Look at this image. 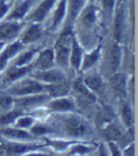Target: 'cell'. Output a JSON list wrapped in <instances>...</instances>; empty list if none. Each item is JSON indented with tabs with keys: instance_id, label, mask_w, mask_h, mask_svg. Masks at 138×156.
Listing matches in <instances>:
<instances>
[{
	"instance_id": "1",
	"label": "cell",
	"mask_w": 138,
	"mask_h": 156,
	"mask_svg": "<svg viewBox=\"0 0 138 156\" xmlns=\"http://www.w3.org/2000/svg\"><path fill=\"white\" fill-rule=\"evenodd\" d=\"M73 41V35L70 30L64 31L56 44V60L60 66L66 67L69 62V54H70V48Z\"/></svg>"
},
{
	"instance_id": "2",
	"label": "cell",
	"mask_w": 138,
	"mask_h": 156,
	"mask_svg": "<svg viewBox=\"0 0 138 156\" xmlns=\"http://www.w3.org/2000/svg\"><path fill=\"white\" fill-rule=\"evenodd\" d=\"M43 90V86L39 84L38 82L27 80L25 81H22L19 85H17L13 89H12L11 93L14 95H27L39 93V92H42Z\"/></svg>"
},
{
	"instance_id": "3",
	"label": "cell",
	"mask_w": 138,
	"mask_h": 156,
	"mask_svg": "<svg viewBox=\"0 0 138 156\" xmlns=\"http://www.w3.org/2000/svg\"><path fill=\"white\" fill-rule=\"evenodd\" d=\"M66 132L73 136H80L86 133V125L77 117H69L65 121Z\"/></svg>"
},
{
	"instance_id": "4",
	"label": "cell",
	"mask_w": 138,
	"mask_h": 156,
	"mask_svg": "<svg viewBox=\"0 0 138 156\" xmlns=\"http://www.w3.org/2000/svg\"><path fill=\"white\" fill-rule=\"evenodd\" d=\"M56 0H44V1L37 7L31 15V18L35 21H42L48 12L50 11V9L54 5Z\"/></svg>"
},
{
	"instance_id": "5",
	"label": "cell",
	"mask_w": 138,
	"mask_h": 156,
	"mask_svg": "<svg viewBox=\"0 0 138 156\" xmlns=\"http://www.w3.org/2000/svg\"><path fill=\"white\" fill-rule=\"evenodd\" d=\"M19 30V25L16 23H7L0 26V39H12Z\"/></svg>"
},
{
	"instance_id": "6",
	"label": "cell",
	"mask_w": 138,
	"mask_h": 156,
	"mask_svg": "<svg viewBox=\"0 0 138 156\" xmlns=\"http://www.w3.org/2000/svg\"><path fill=\"white\" fill-rule=\"evenodd\" d=\"M37 79H40L44 81L51 82V83H58V82H62L63 80V76L62 73L59 71H47V72H41L38 75L35 76Z\"/></svg>"
},
{
	"instance_id": "7",
	"label": "cell",
	"mask_w": 138,
	"mask_h": 156,
	"mask_svg": "<svg viewBox=\"0 0 138 156\" xmlns=\"http://www.w3.org/2000/svg\"><path fill=\"white\" fill-rule=\"evenodd\" d=\"M53 60H54L53 51L50 49H48L40 54L38 61L36 62V66L40 69H48L52 66Z\"/></svg>"
},
{
	"instance_id": "8",
	"label": "cell",
	"mask_w": 138,
	"mask_h": 156,
	"mask_svg": "<svg viewBox=\"0 0 138 156\" xmlns=\"http://www.w3.org/2000/svg\"><path fill=\"white\" fill-rule=\"evenodd\" d=\"M21 47L22 45L20 43H14L4 51V53L0 56V69H2L5 66L9 59L12 58L15 53L21 49Z\"/></svg>"
},
{
	"instance_id": "9",
	"label": "cell",
	"mask_w": 138,
	"mask_h": 156,
	"mask_svg": "<svg viewBox=\"0 0 138 156\" xmlns=\"http://www.w3.org/2000/svg\"><path fill=\"white\" fill-rule=\"evenodd\" d=\"M32 1L33 0H26L25 2L17 6L14 9V11L12 12V14L9 16V19H19V18L23 17L25 13L29 11L30 5L32 4Z\"/></svg>"
},
{
	"instance_id": "10",
	"label": "cell",
	"mask_w": 138,
	"mask_h": 156,
	"mask_svg": "<svg viewBox=\"0 0 138 156\" xmlns=\"http://www.w3.org/2000/svg\"><path fill=\"white\" fill-rule=\"evenodd\" d=\"M111 84L112 87L120 94H124L126 93V80H125V76H123L122 74H116L115 75L112 80H111Z\"/></svg>"
},
{
	"instance_id": "11",
	"label": "cell",
	"mask_w": 138,
	"mask_h": 156,
	"mask_svg": "<svg viewBox=\"0 0 138 156\" xmlns=\"http://www.w3.org/2000/svg\"><path fill=\"white\" fill-rule=\"evenodd\" d=\"M123 25H124V12L122 10H118L116 16H115V27H114V34L116 40H120L121 38Z\"/></svg>"
},
{
	"instance_id": "12",
	"label": "cell",
	"mask_w": 138,
	"mask_h": 156,
	"mask_svg": "<svg viewBox=\"0 0 138 156\" xmlns=\"http://www.w3.org/2000/svg\"><path fill=\"white\" fill-rule=\"evenodd\" d=\"M47 98H48V97L44 96V95L27 97V98H21L19 100H17V104L22 106V107H27V106H31V105H35V104L41 103V102L44 101V100L47 99Z\"/></svg>"
},
{
	"instance_id": "13",
	"label": "cell",
	"mask_w": 138,
	"mask_h": 156,
	"mask_svg": "<svg viewBox=\"0 0 138 156\" xmlns=\"http://www.w3.org/2000/svg\"><path fill=\"white\" fill-rule=\"evenodd\" d=\"M40 36H41V30L39 27L37 26H31L24 34L22 41L23 43H30L38 40L40 38Z\"/></svg>"
},
{
	"instance_id": "14",
	"label": "cell",
	"mask_w": 138,
	"mask_h": 156,
	"mask_svg": "<svg viewBox=\"0 0 138 156\" xmlns=\"http://www.w3.org/2000/svg\"><path fill=\"white\" fill-rule=\"evenodd\" d=\"M74 89L78 92V93L81 94L82 96H84L86 98L90 99L91 101H95L96 100V98L95 96L91 93V92L87 89V87L85 86L84 82L82 81L80 79L77 80L75 82H74Z\"/></svg>"
},
{
	"instance_id": "15",
	"label": "cell",
	"mask_w": 138,
	"mask_h": 156,
	"mask_svg": "<svg viewBox=\"0 0 138 156\" xmlns=\"http://www.w3.org/2000/svg\"><path fill=\"white\" fill-rule=\"evenodd\" d=\"M50 108L53 110H57V111H66V110L74 108V105H73V102L70 101V100L65 98H61L51 102Z\"/></svg>"
},
{
	"instance_id": "16",
	"label": "cell",
	"mask_w": 138,
	"mask_h": 156,
	"mask_svg": "<svg viewBox=\"0 0 138 156\" xmlns=\"http://www.w3.org/2000/svg\"><path fill=\"white\" fill-rule=\"evenodd\" d=\"M65 8H66V0H61V2L59 3V6L57 8V10L55 11L54 16H53L52 26L54 27H57L62 20L64 13H65Z\"/></svg>"
},
{
	"instance_id": "17",
	"label": "cell",
	"mask_w": 138,
	"mask_h": 156,
	"mask_svg": "<svg viewBox=\"0 0 138 156\" xmlns=\"http://www.w3.org/2000/svg\"><path fill=\"white\" fill-rule=\"evenodd\" d=\"M81 59V51L77 42L73 39L72 41V54H71V63L75 68H79Z\"/></svg>"
},
{
	"instance_id": "18",
	"label": "cell",
	"mask_w": 138,
	"mask_h": 156,
	"mask_svg": "<svg viewBox=\"0 0 138 156\" xmlns=\"http://www.w3.org/2000/svg\"><path fill=\"white\" fill-rule=\"evenodd\" d=\"M29 70H30V67H27V66L21 67V68L13 67L7 72L6 80H14L18 78L24 76L25 74H27V73L29 72Z\"/></svg>"
},
{
	"instance_id": "19",
	"label": "cell",
	"mask_w": 138,
	"mask_h": 156,
	"mask_svg": "<svg viewBox=\"0 0 138 156\" xmlns=\"http://www.w3.org/2000/svg\"><path fill=\"white\" fill-rule=\"evenodd\" d=\"M48 91L49 92V94L53 97H60V96H63L67 93V87L66 85L64 84H61L60 82L56 84H53V85H49L47 87Z\"/></svg>"
},
{
	"instance_id": "20",
	"label": "cell",
	"mask_w": 138,
	"mask_h": 156,
	"mask_svg": "<svg viewBox=\"0 0 138 156\" xmlns=\"http://www.w3.org/2000/svg\"><path fill=\"white\" fill-rule=\"evenodd\" d=\"M0 132L5 135L13 137V138H30L31 137V135L29 134L27 132L17 130V129H2Z\"/></svg>"
},
{
	"instance_id": "21",
	"label": "cell",
	"mask_w": 138,
	"mask_h": 156,
	"mask_svg": "<svg viewBox=\"0 0 138 156\" xmlns=\"http://www.w3.org/2000/svg\"><path fill=\"white\" fill-rule=\"evenodd\" d=\"M84 0H70V6H69V15L72 19L78 15L80 12L82 6H83Z\"/></svg>"
},
{
	"instance_id": "22",
	"label": "cell",
	"mask_w": 138,
	"mask_h": 156,
	"mask_svg": "<svg viewBox=\"0 0 138 156\" xmlns=\"http://www.w3.org/2000/svg\"><path fill=\"white\" fill-rule=\"evenodd\" d=\"M119 62H120V49L117 44H115L111 51V66L113 71H115L118 68Z\"/></svg>"
},
{
	"instance_id": "23",
	"label": "cell",
	"mask_w": 138,
	"mask_h": 156,
	"mask_svg": "<svg viewBox=\"0 0 138 156\" xmlns=\"http://www.w3.org/2000/svg\"><path fill=\"white\" fill-rule=\"evenodd\" d=\"M84 83L91 89L94 91H98L101 88L102 82L101 80L97 76H89L84 79Z\"/></svg>"
},
{
	"instance_id": "24",
	"label": "cell",
	"mask_w": 138,
	"mask_h": 156,
	"mask_svg": "<svg viewBox=\"0 0 138 156\" xmlns=\"http://www.w3.org/2000/svg\"><path fill=\"white\" fill-rule=\"evenodd\" d=\"M95 21V9L93 7H87L81 15V22L83 25H91Z\"/></svg>"
},
{
	"instance_id": "25",
	"label": "cell",
	"mask_w": 138,
	"mask_h": 156,
	"mask_svg": "<svg viewBox=\"0 0 138 156\" xmlns=\"http://www.w3.org/2000/svg\"><path fill=\"white\" fill-rule=\"evenodd\" d=\"M98 55H99V48L96 49L94 52H92L84 57V61H83V66L82 68L83 69H87L90 66H92L96 62V61L98 58Z\"/></svg>"
},
{
	"instance_id": "26",
	"label": "cell",
	"mask_w": 138,
	"mask_h": 156,
	"mask_svg": "<svg viewBox=\"0 0 138 156\" xmlns=\"http://www.w3.org/2000/svg\"><path fill=\"white\" fill-rule=\"evenodd\" d=\"M121 115L127 126H131L133 123V114L128 105H123L121 108Z\"/></svg>"
},
{
	"instance_id": "27",
	"label": "cell",
	"mask_w": 138,
	"mask_h": 156,
	"mask_svg": "<svg viewBox=\"0 0 138 156\" xmlns=\"http://www.w3.org/2000/svg\"><path fill=\"white\" fill-rule=\"evenodd\" d=\"M31 147L25 146V145H10L7 147V153L13 154V153H23L30 150Z\"/></svg>"
},
{
	"instance_id": "28",
	"label": "cell",
	"mask_w": 138,
	"mask_h": 156,
	"mask_svg": "<svg viewBox=\"0 0 138 156\" xmlns=\"http://www.w3.org/2000/svg\"><path fill=\"white\" fill-rule=\"evenodd\" d=\"M12 99L10 96L6 94H0V109L7 110L11 107Z\"/></svg>"
},
{
	"instance_id": "29",
	"label": "cell",
	"mask_w": 138,
	"mask_h": 156,
	"mask_svg": "<svg viewBox=\"0 0 138 156\" xmlns=\"http://www.w3.org/2000/svg\"><path fill=\"white\" fill-rule=\"evenodd\" d=\"M107 137L109 139H118V138H120V136H121V133L120 131H119L116 127L115 126H111V127H109L108 129H107Z\"/></svg>"
},
{
	"instance_id": "30",
	"label": "cell",
	"mask_w": 138,
	"mask_h": 156,
	"mask_svg": "<svg viewBox=\"0 0 138 156\" xmlns=\"http://www.w3.org/2000/svg\"><path fill=\"white\" fill-rule=\"evenodd\" d=\"M20 115L19 112H11L5 115H3L1 118H0V124H8L12 122V120H14V119Z\"/></svg>"
},
{
	"instance_id": "31",
	"label": "cell",
	"mask_w": 138,
	"mask_h": 156,
	"mask_svg": "<svg viewBox=\"0 0 138 156\" xmlns=\"http://www.w3.org/2000/svg\"><path fill=\"white\" fill-rule=\"evenodd\" d=\"M35 51H29V52H27L25 53L24 55H22V56L19 58V60L17 61V66H23L25 65V63H27V62H30L32 58V56L34 55Z\"/></svg>"
},
{
	"instance_id": "32",
	"label": "cell",
	"mask_w": 138,
	"mask_h": 156,
	"mask_svg": "<svg viewBox=\"0 0 138 156\" xmlns=\"http://www.w3.org/2000/svg\"><path fill=\"white\" fill-rule=\"evenodd\" d=\"M102 4H103V8L104 10L111 13L114 10V7H115V0H102Z\"/></svg>"
},
{
	"instance_id": "33",
	"label": "cell",
	"mask_w": 138,
	"mask_h": 156,
	"mask_svg": "<svg viewBox=\"0 0 138 156\" xmlns=\"http://www.w3.org/2000/svg\"><path fill=\"white\" fill-rule=\"evenodd\" d=\"M32 122H33L32 118H30V117H23V118L19 119V121H18V126L22 127V128L29 127L30 125L32 124Z\"/></svg>"
},
{
	"instance_id": "34",
	"label": "cell",
	"mask_w": 138,
	"mask_h": 156,
	"mask_svg": "<svg viewBox=\"0 0 138 156\" xmlns=\"http://www.w3.org/2000/svg\"><path fill=\"white\" fill-rule=\"evenodd\" d=\"M49 145H51L54 148H56L57 150H64L68 146V143L62 141H53V142H49Z\"/></svg>"
},
{
	"instance_id": "35",
	"label": "cell",
	"mask_w": 138,
	"mask_h": 156,
	"mask_svg": "<svg viewBox=\"0 0 138 156\" xmlns=\"http://www.w3.org/2000/svg\"><path fill=\"white\" fill-rule=\"evenodd\" d=\"M48 132V129L42 126H36L31 129V133L34 134H44Z\"/></svg>"
},
{
	"instance_id": "36",
	"label": "cell",
	"mask_w": 138,
	"mask_h": 156,
	"mask_svg": "<svg viewBox=\"0 0 138 156\" xmlns=\"http://www.w3.org/2000/svg\"><path fill=\"white\" fill-rule=\"evenodd\" d=\"M89 151H90V149L87 148V147H85V146H77L72 150L71 152L72 153H85V152H87Z\"/></svg>"
},
{
	"instance_id": "37",
	"label": "cell",
	"mask_w": 138,
	"mask_h": 156,
	"mask_svg": "<svg viewBox=\"0 0 138 156\" xmlns=\"http://www.w3.org/2000/svg\"><path fill=\"white\" fill-rule=\"evenodd\" d=\"M8 11V5L3 0H0V18L3 17Z\"/></svg>"
},
{
	"instance_id": "38",
	"label": "cell",
	"mask_w": 138,
	"mask_h": 156,
	"mask_svg": "<svg viewBox=\"0 0 138 156\" xmlns=\"http://www.w3.org/2000/svg\"><path fill=\"white\" fill-rule=\"evenodd\" d=\"M109 145H110V147H111V151H112V153L114 154V155H119L120 154V152L118 151V150H117V148H116V146L114 144V143H112V142H110L109 143Z\"/></svg>"
},
{
	"instance_id": "39",
	"label": "cell",
	"mask_w": 138,
	"mask_h": 156,
	"mask_svg": "<svg viewBox=\"0 0 138 156\" xmlns=\"http://www.w3.org/2000/svg\"><path fill=\"white\" fill-rule=\"evenodd\" d=\"M2 47H3V43H0V49L2 48Z\"/></svg>"
}]
</instances>
